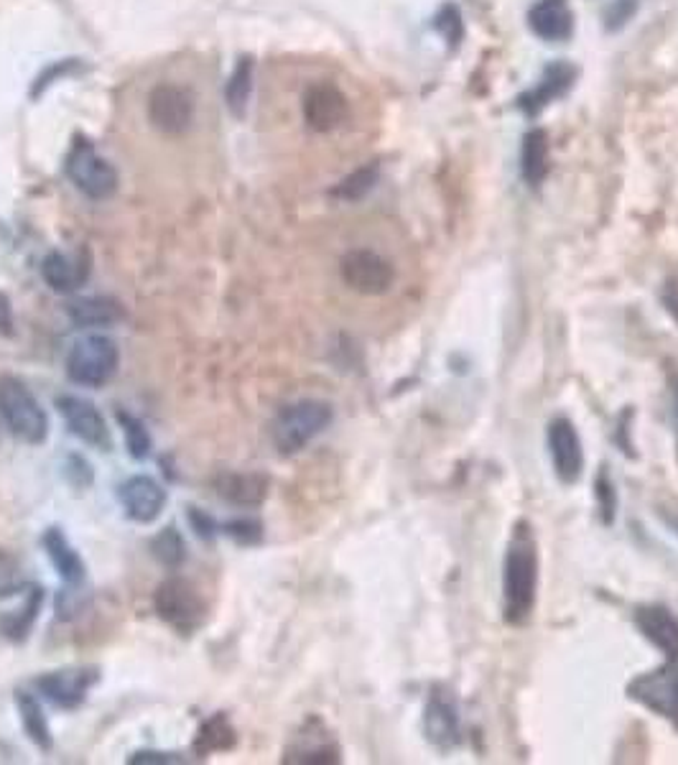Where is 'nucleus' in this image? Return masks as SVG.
<instances>
[{"label": "nucleus", "mask_w": 678, "mask_h": 765, "mask_svg": "<svg viewBox=\"0 0 678 765\" xmlns=\"http://www.w3.org/2000/svg\"><path fill=\"white\" fill-rule=\"evenodd\" d=\"M535 587H539V554L531 526L521 520L513 528L505 567H502V608L510 626H521L531 618L535 604Z\"/></svg>", "instance_id": "nucleus-1"}, {"label": "nucleus", "mask_w": 678, "mask_h": 765, "mask_svg": "<svg viewBox=\"0 0 678 765\" xmlns=\"http://www.w3.org/2000/svg\"><path fill=\"white\" fill-rule=\"evenodd\" d=\"M332 424V406L324 401H299L291 403L275 416L271 426L273 447L283 457L299 454L309 442L316 440L326 426Z\"/></svg>", "instance_id": "nucleus-2"}, {"label": "nucleus", "mask_w": 678, "mask_h": 765, "mask_svg": "<svg viewBox=\"0 0 678 765\" xmlns=\"http://www.w3.org/2000/svg\"><path fill=\"white\" fill-rule=\"evenodd\" d=\"M0 416L6 426L27 444H41L49 436V416L31 389L19 378H0Z\"/></svg>", "instance_id": "nucleus-3"}, {"label": "nucleus", "mask_w": 678, "mask_h": 765, "mask_svg": "<svg viewBox=\"0 0 678 765\" xmlns=\"http://www.w3.org/2000/svg\"><path fill=\"white\" fill-rule=\"evenodd\" d=\"M121 363V352L115 340L105 334H87L72 344L66 355V375L72 383L85 389H100L115 375Z\"/></svg>", "instance_id": "nucleus-4"}, {"label": "nucleus", "mask_w": 678, "mask_h": 765, "mask_svg": "<svg viewBox=\"0 0 678 765\" xmlns=\"http://www.w3.org/2000/svg\"><path fill=\"white\" fill-rule=\"evenodd\" d=\"M64 172L82 195L95 201L111 199L118 192V172L85 138H74L64 158Z\"/></svg>", "instance_id": "nucleus-5"}, {"label": "nucleus", "mask_w": 678, "mask_h": 765, "mask_svg": "<svg viewBox=\"0 0 678 765\" xmlns=\"http://www.w3.org/2000/svg\"><path fill=\"white\" fill-rule=\"evenodd\" d=\"M154 608L164 623H169L177 633H195L205 620L202 595L191 582L181 577H171L158 585L154 595Z\"/></svg>", "instance_id": "nucleus-6"}, {"label": "nucleus", "mask_w": 678, "mask_h": 765, "mask_svg": "<svg viewBox=\"0 0 678 765\" xmlns=\"http://www.w3.org/2000/svg\"><path fill=\"white\" fill-rule=\"evenodd\" d=\"M148 121L164 136H181L195 121V97L187 87L161 82L148 95Z\"/></svg>", "instance_id": "nucleus-7"}, {"label": "nucleus", "mask_w": 678, "mask_h": 765, "mask_svg": "<svg viewBox=\"0 0 678 765\" xmlns=\"http://www.w3.org/2000/svg\"><path fill=\"white\" fill-rule=\"evenodd\" d=\"M340 273L350 289L365 297H378L393 286V266L383 256L373 254V250H350V254L340 260Z\"/></svg>", "instance_id": "nucleus-8"}, {"label": "nucleus", "mask_w": 678, "mask_h": 765, "mask_svg": "<svg viewBox=\"0 0 678 765\" xmlns=\"http://www.w3.org/2000/svg\"><path fill=\"white\" fill-rule=\"evenodd\" d=\"M56 409L64 418V424L70 426V432L74 436H80L85 444H92L97 449H111L113 447V436L111 428H107L103 414H100L97 406L87 399L74 396V393H62L56 396Z\"/></svg>", "instance_id": "nucleus-9"}, {"label": "nucleus", "mask_w": 678, "mask_h": 765, "mask_svg": "<svg viewBox=\"0 0 678 765\" xmlns=\"http://www.w3.org/2000/svg\"><path fill=\"white\" fill-rule=\"evenodd\" d=\"M97 681H100L97 669L82 666V669H64V671L44 674L36 681V686L49 702L56 704V707L77 710L80 704L87 700L90 689L95 686Z\"/></svg>", "instance_id": "nucleus-10"}, {"label": "nucleus", "mask_w": 678, "mask_h": 765, "mask_svg": "<svg viewBox=\"0 0 678 765\" xmlns=\"http://www.w3.org/2000/svg\"><path fill=\"white\" fill-rule=\"evenodd\" d=\"M283 763H304V765H330L340 763V747L324 727L322 720H306L291 740V745L283 753Z\"/></svg>", "instance_id": "nucleus-11"}, {"label": "nucleus", "mask_w": 678, "mask_h": 765, "mask_svg": "<svg viewBox=\"0 0 678 765\" xmlns=\"http://www.w3.org/2000/svg\"><path fill=\"white\" fill-rule=\"evenodd\" d=\"M549 449H551V462H554L559 480L566 485L580 480V475L584 469V452H582L580 434H576V428L569 418H554V422H551Z\"/></svg>", "instance_id": "nucleus-12"}, {"label": "nucleus", "mask_w": 678, "mask_h": 765, "mask_svg": "<svg viewBox=\"0 0 678 765\" xmlns=\"http://www.w3.org/2000/svg\"><path fill=\"white\" fill-rule=\"evenodd\" d=\"M118 498L125 516L136 524H154L166 506V490L148 475H133L121 485Z\"/></svg>", "instance_id": "nucleus-13"}, {"label": "nucleus", "mask_w": 678, "mask_h": 765, "mask_svg": "<svg viewBox=\"0 0 678 765\" xmlns=\"http://www.w3.org/2000/svg\"><path fill=\"white\" fill-rule=\"evenodd\" d=\"M424 730L429 743H434L441 751H449L459 743V735H462V725H459V710L457 702L451 700L449 692L444 689H431L429 702H426L424 712Z\"/></svg>", "instance_id": "nucleus-14"}, {"label": "nucleus", "mask_w": 678, "mask_h": 765, "mask_svg": "<svg viewBox=\"0 0 678 765\" xmlns=\"http://www.w3.org/2000/svg\"><path fill=\"white\" fill-rule=\"evenodd\" d=\"M347 97L334 85H314L304 95V121L316 133H330L347 121Z\"/></svg>", "instance_id": "nucleus-15"}, {"label": "nucleus", "mask_w": 678, "mask_h": 765, "mask_svg": "<svg viewBox=\"0 0 678 765\" xmlns=\"http://www.w3.org/2000/svg\"><path fill=\"white\" fill-rule=\"evenodd\" d=\"M635 623L643 630L648 641L666 653L668 661L678 659V620L671 610L658 608H640L635 612Z\"/></svg>", "instance_id": "nucleus-16"}, {"label": "nucleus", "mask_w": 678, "mask_h": 765, "mask_svg": "<svg viewBox=\"0 0 678 765\" xmlns=\"http://www.w3.org/2000/svg\"><path fill=\"white\" fill-rule=\"evenodd\" d=\"M633 692H635L633 694L635 700H640L643 704H648L650 710H656L678 722V669L674 671V674L660 671V674L635 681Z\"/></svg>", "instance_id": "nucleus-17"}, {"label": "nucleus", "mask_w": 678, "mask_h": 765, "mask_svg": "<svg viewBox=\"0 0 678 765\" xmlns=\"http://www.w3.org/2000/svg\"><path fill=\"white\" fill-rule=\"evenodd\" d=\"M217 495L232 506L258 508L268 495V477L258 473H225L217 477Z\"/></svg>", "instance_id": "nucleus-18"}, {"label": "nucleus", "mask_w": 678, "mask_h": 765, "mask_svg": "<svg viewBox=\"0 0 678 765\" xmlns=\"http://www.w3.org/2000/svg\"><path fill=\"white\" fill-rule=\"evenodd\" d=\"M41 544H44L49 559H52V565L56 569V575H60L66 585L77 587V585L85 582V577H87L85 561H82L80 551L70 544V539H66L62 528H49V531L44 534V539H41Z\"/></svg>", "instance_id": "nucleus-19"}, {"label": "nucleus", "mask_w": 678, "mask_h": 765, "mask_svg": "<svg viewBox=\"0 0 678 765\" xmlns=\"http://www.w3.org/2000/svg\"><path fill=\"white\" fill-rule=\"evenodd\" d=\"M41 276H44V281L52 286L54 291L72 293L87 281L90 260L72 258L66 254H60V250H54V254H49L44 258V263H41Z\"/></svg>", "instance_id": "nucleus-20"}, {"label": "nucleus", "mask_w": 678, "mask_h": 765, "mask_svg": "<svg viewBox=\"0 0 678 765\" xmlns=\"http://www.w3.org/2000/svg\"><path fill=\"white\" fill-rule=\"evenodd\" d=\"M66 314L77 327H111L118 322L123 317V309L115 299L111 297H85V299H74L66 304Z\"/></svg>", "instance_id": "nucleus-21"}, {"label": "nucleus", "mask_w": 678, "mask_h": 765, "mask_svg": "<svg viewBox=\"0 0 678 765\" xmlns=\"http://www.w3.org/2000/svg\"><path fill=\"white\" fill-rule=\"evenodd\" d=\"M531 27L546 41H561L572 33V11L564 6V0H543L533 8Z\"/></svg>", "instance_id": "nucleus-22"}, {"label": "nucleus", "mask_w": 678, "mask_h": 765, "mask_svg": "<svg viewBox=\"0 0 678 765\" xmlns=\"http://www.w3.org/2000/svg\"><path fill=\"white\" fill-rule=\"evenodd\" d=\"M15 707H19L21 714V725L27 730V735L33 745L39 747V751H52L54 745V737H52V727H49L46 722V714L41 710V704L36 702V696L29 694V692H15Z\"/></svg>", "instance_id": "nucleus-23"}, {"label": "nucleus", "mask_w": 678, "mask_h": 765, "mask_svg": "<svg viewBox=\"0 0 678 765\" xmlns=\"http://www.w3.org/2000/svg\"><path fill=\"white\" fill-rule=\"evenodd\" d=\"M236 730H232L230 720L225 717V714H215V717H209L202 727H199V735L195 740V751L199 758L209 753H220V751H230L232 745H236Z\"/></svg>", "instance_id": "nucleus-24"}, {"label": "nucleus", "mask_w": 678, "mask_h": 765, "mask_svg": "<svg viewBox=\"0 0 678 765\" xmlns=\"http://www.w3.org/2000/svg\"><path fill=\"white\" fill-rule=\"evenodd\" d=\"M250 90H253V59L246 56L240 59L236 70H232L228 85H225V103H228L230 113L236 117L246 115Z\"/></svg>", "instance_id": "nucleus-25"}, {"label": "nucleus", "mask_w": 678, "mask_h": 765, "mask_svg": "<svg viewBox=\"0 0 678 765\" xmlns=\"http://www.w3.org/2000/svg\"><path fill=\"white\" fill-rule=\"evenodd\" d=\"M549 174V141L546 133L535 131L525 138L523 146V176L529 184H541L543 176Z\"/></svg>", "instance_id": "nucleus-26"}, {"label": "nucleus", "mask_w": 678, "mask_h": 765, "mask_svg": "<svg viewBox=\"0 0 678 765\" xmlns=\"http://www.w3.org/2000/svg\"><path fill=\"white\" fill-rule=\"evenodd\" d=\"M375 182H378V166L375 164L359 166L357 172L345 176V179H342L337 187L332 189V195L337 199H345V201H357L375 187Z\"/></svg>", "instance_id": "nucleus-27"}, {"label": "nucleus", "mask_w": 678, "mask_h": 765, "mask_svg": "<svg viewBox=\"0 0 678 765\" xmlns=\"http://www.w3.org/2000/svg\"><path fill=\"white\" fill-rule=\"evenodd\" d=\"M41 600H44V595L41 590H31L27 604H23V610H19V616H11V618H3V633L11 638V641H23L31 633L33 623H36L39 618V608H41Z\"/></svg>", "instance_id": "nucleus-28"}, {"label": "nucleus", "mask_w": 678, "mask_h": 765, "mask_svg": "<svg viewBox=\"0 0 678 765\" xmlns=\"http://www.w3.org/2000/svg\"><path fill=\"white\" fill-rule=\"evenodd\" d=\"M115 416H118L121 428H123V436H125V447H128L131 457L136 459H146L148 452H150V434L146 432V426L140 418H136L128 411L118 409L115 411Z\"/></svg>", "instance_id": "nucleus-29"}, {"label": "nucleus", "mask_w": 678, "mask_h": 765, "mask_svg": "<svg viewBox=\"0 0 678 765\" xmlns=\"http://www.w3.org/2000/svg\"><path fill=\"white\" fill-rule=\"evenodd\" d=\"M150 551H154V557L161 561L164 567H179L184 559H187V546H184L181 534L177 528L169 526L166 531H161L156 536L154 541H150Z\"/></svg>", "instance_id": "nucleus-30"}, {"label": "nucleus", "mask_w": 678, "mask_h": 765, "mask_svg": "<svg viewBox=\"0 0 678 765\" xmlns=\"http://www.w3.org/2000/svg\"><path fill=\"white\" fill-rule=\"evenodd\" d=\"M23 585H27V579H23V569L19 565V559H15L11 551L0 549V600L21 592Z\"/></svg>", "instance_id": "nucleus-31"}, {"label": "nucleus", "mask_w": 678, "mask_h": 765, "mask_svg": "<svg viewBox=\"0 0 678 765\" xmlns=\"http://www.w3.org/2000/svg\"><path fill=\"white\" fill-rule=\"evenodd\" d=\"M569 82H572V70H569V66H556V70H551V77H546V82H543V85L533 92V103L523 105V107L529 113L539 111L541 105H546V100L559 95V92L569 85Z\"/></svg>", "instance_id": "nucleus-32"}, {"label": "nucleus", "mask_w": 678, "mask_h": 765, "mask_svg": "<svg viewBox=\"0 0 678 765\" xmlns=\"http://www.w3.org/2000/svg\"><path fill=\"white\" fill-rule=\"evenodd\" d=\"M222 534H228L230 539H236L238 544L253 546L263 539V524L258 518H230L220 526Z\"/></svg>", "instance_id": "nucleus-33"}, {"label": "nucleus", "mask_w": 678, "mask_h": 765, "mask_svg": "<svg viewBox=\"0 0 678 765\" xmlns=\"http://www.w3.org/2000/svg\"><path fill=\"white\" fill-rule=\"evenodd\" d=\"M77 59H64V62H54V64H49L44 72L39 74L36 82H33V87H31V97H36L44 92L49 85H54V82H60L62 77H66V74L77 70Z\"/></svg>", "instance_id": "nucleus-34"}, {"label": "nucleus", "mask_w": 678, "mask_h": 765, "mask_svg": "<svg viewBox=\"0 0 678 765\" xmlns=\"http://www.w3.org/2000/svg\"><path fill=\"white\" fill-rule=\"evenodd\" d=\"M189 520H191V526H195V531L199 536H205V539H212V536L220 531V524H217L212 516H207V513L197 510V508H191Z\"/></svg>", "instance_id": "nucleus-35"}, {"label": "nucleus", "mask_w": 678, "mask_h": 765, "mask_svg": "<svg viewBox=\"0 0 678 765\" xmlns=\"http://www.w3.org/2000/svg\"><path fill=\"white\" fill-rule=\"evenodd\" d=\"M597 498H599L602 513H605V524H609V520H613V510H615V493H613V485H609L605 473H602V477L597 480Z\"/></svg>", "instance_id": "nucleus-36"}, {"label": "nucleus", "mask_w": 678, "mask_h": 765, "mask_svg": "<svg viewBox=\"0 0 678 765\" xmlns=\"http://www.w3.org/2000/svg\"><path fill=\"white\" fill-rule=\"evenodd\" d=\"M128 763H133V765H136V763H140V765H158V763H161V765H169V763H184V758H181V755H177V753L140 751V753L133 755V758H131Z\"/></svg>", "instance_id": "nucleus-37"}, {"label": "nucleus", "mask_w": 678, "mask_h": 765, "mask_svg": "<svg viewBox=\"0 0 678 765\" xmlns=\"http://www.w3.org/2000/svg\"><path fill=\"white\" fill-rule=\"evenodd\" d=\"M13 332V307L11 299L0 291V334H11Z\"/></svg>", "instance_id": "nucleus-38"}, {"label": "nucleus", "mask_w": 678, "mask_h": 765, "mask_svg": "<svg viewBox=\"0 0 678 765\" xmlns=\"http://www.w3.org/2000/svg\"><path fill=\"white\" fill-rule=\"evenodd\" d=\"M664 304H666L668 312H671L674 319L678 322V289H668L664 293Z\"/></svg>", "instance_id": "nucleus-39"}, {"label": "nucleus", "mask_w": 678, "mask_h": 765, "mask_svg": "<svg viewBox=\"0 0 678 765\" xmlns=\"http://www.w3.org/2000/svg\"><path fill=\"white\" fill-rule=\"evenodd\" d=\"M674 396H676V414H678V383H676V389H674Z\"/></svg>", "instance_id": "nucleus-40"}, {"label": "nucleus", "mask_w": 678, "mask_h": 765, "mask_svg": "<svg viewBox=\"0 0 678 765\" xmlns=\"http://www.w3.org/2000/svg\"><path fill=\"white\" fill-rule=\"evenodd\" d=\"M674 528H676V534H678V520H676V524H674Z\"/></svg>", "instance_id": "nucleus-41"}]
</instances>
